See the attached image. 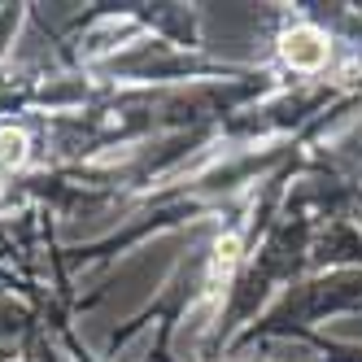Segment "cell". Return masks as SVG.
Masks as SVG:
<instances>
[{"label": "cell", "instance_id": "6da1fadb", "mask_svg": "<svg viewBox=\"0 0 362 362\" xmlns=\"http://www.w3.org/2000/svg\"><path fill=\"white\" fill-rule=\"evenodd\" d=\"M284 57H288L293 66H319V62L327 57V44H323L319 31L301 27V31H293L288 40H284Z\"/></svg>", "mask_w": 362, "mask_h": 362}, {"label": "cell", "instance_id": "7a4b0ae2", "mask_svg": "<svg viewBox=\"0 0 362 362\" xmlns=\"http://www.w3.org/2000/svg\"><path fill=\"white\" fill-rule=\"evenodd\" d=\"M22 144H27V140H22L18 132H13V136H0V153H5V158H13V162H22Z\"/></svg>", "mask_w": 362, "mask_h": 362}]
</instances>
